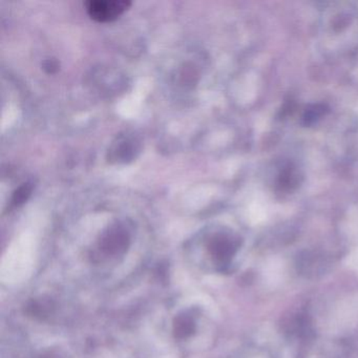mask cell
Listing matches in <instances>:
<instances>
[{
  "instance_id": "52a82bcc",
  "label": "cell",
  "mask_w": 358,
  "mask_h": 358,
  "mask_svg": "<svg viewBox=\"0 0 358 358\" xmlns=\"http://www.w3.org/2000/svg\"><path fill=\"white\" fill-rule=\"evenodd\" d=\"M32 192V184H22V185L20 186L17 190H15V192H14L13 198H12V203H13L14 206H20V205H22L24 202H27L28 199L30 198Z\"/></svg>"
},
{
  "instance_id": "9c48e42d",
  "label": "cell",
  "mask_w": 358,
  "mask_h": 358,
  "mask_svg": "<svg viewBox=\"0 0 358 358\" xmlns=\"http://www.w3.org/2000/svg\"><path fill=\"white\" fill-rule=\"evenodd\" d=\"M43 68L48 74H55L59 71V62L54 58H49L43 62Z\"/></svg>"
},
{
  "instance_id": "ba28073f",
  "label": "cell",
  "mask_w": 358,
  "mask_h": 358,
  "mask_svg": "<svg viewBox=\"0 0 358 358\" xmlns=\"http://www.w3.org/2000/svg\"><path fill=\"white\" fill-rule=\"evenodd\" d=\"M50 307H51V303H50L49 301H45V303L43 301V303H41V301H33L27 306L26 312L29 315H33L35 316V317H41V316L48 313Z\"/></svg>"
},
{
  "instance_id": "7a4b0ae2",
  "label": "cell",
  "mask_w": 358,
  "mask_h": 358,
  "mask_svg": "<svg viewBox=\"0 0 358 358\" xmlns=\"http://www.w3.org/2000/svg\"><path fill=\"white\" fill-rule=\"evenodd\" d=\"M238 240L228 234H215L208 242V250L213 259L220 263H228L238 250Z\"/></svg>"
},
{
  "instance_id": "277c9868",
  "label": "cell",
  "mask_w": 358,
  "mask_h": 358,
  "mask_svg": "<svg viewBox=\"0 0 358 358\" xmlns=\"http://www.w3.org/2000/svg\"><path fill=\"white\" fill-rule=\"evenodd\" d=\"M196 331V324L192 316L182 314L173 320V335L176 338L184 339L192 336Z\"/></svg>"
},
{
  "instance_id": "30bf717a",
  "label": "cell",
  "mask_w": 358,
  "mask_h": 358,
  "mask_svg": "<svg viewBox=\"0 0 358 358\" xmlns=\"http://www.w3.org/2000/svg\"><path fill=\"white\" fill-rule=\"evenodd\" d=\"M41 358H54V357H52L51 355H45V356H43V357Z\"/></svg>"
},
{
  "instance_id": "3957f363",
  "label": "cell",
  "mask_w": 358,
  "mask_h": 358,
  "mask_svg": "<svg viewBox=\"0 0 358 358\" xmlns=\"http://www.w3.org/2000/svg\"><path fill=\"white\" fill-rule=\"evenodd\" d=\"M129 246V234L122 227H113L100 240V249L106 255H119L124 253Z\"/></svg>"
},
{
  "instance_id": "8992f818",
  "label": "cell",
  "mask_w": 358,
  "mask_h": 358,
  "mask_svg": "<svg viewBox=\"0 0 358 358\" xmlns=\"http://www.w3.org/2000/svg\"><path fill=\"white\" fill-rule=\"evenodd\" d=\"M328 112V108L324 104H314L310 106L308 110H306L305 114L303 116V122L305 125H312L317 122L326 113Z\"/></svg>"
},
{
  "instance_id": "5b68a950",
  "label": "cell",
  "mask_w": 358,
  "mask_h": 358,
  "mask_svg": "<svg viewBox=\"0 0 358 358\" xmlns=\"http://www.w3.org/2000/svg\"><path fill=\"white\" fill-rule=\"evenodd\" d=\"M137 150V143L133 139H124L119 142L118 146L115 148L114 152H112L117 161L127 162V160H131L135 157Z\"/></svg>"
},
{
  "instance_id": "6da1fadb",
  "label": "cell",
  "mask_w": 358,
  "mask_h": 358,
  "mask_svg": "<svg viewBox=\"0 0 358 358\" xmlns=\"http://www.w3.org/2000/svg\"><path fill=\"white\" fill-rule=\"evenodd\" d=\"M131 6L129 0H91L85 3L90 17L98 22H114Z\"/></svg>"
}]
</instances>
